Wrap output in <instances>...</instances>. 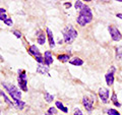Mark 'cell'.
Instances as JSON below:
<instances>
[{
    "label": "cell",
    "instance_id": "obj_8",
    "mask_svg": "<svg viewBox=\"0 0 122 115\" xmlns=\"http://www.w3.org/2000/svg\"><path fill=\"white\" fill-rule=\"evenodd\" d=\"M37 72L38 73H41V74H46V75H49L50 76V74H49V67L47 66V65H43V64H38L37 66Z\"/></svg>",
    "mask_w": 122,
    "mask_h": 115
},
{
    "label": "cell",
    "instance_id": "obj_22",
    "mask_svg": "<svg viewBox=\"0 0 122 115\" xmlns=\"http://www.w3.org/2000/svg\"><path fill=\"white\" fill-rule=\"evenodd\" d=\"M0 94H1V96H2V97H3V98H4V100H5V102H6V103H8V104H9L10 106H13V107H14V105L12 104V102H10V101L8 100V98H7V97H6V96H5V94H4V93H3V92H2V91H1V92H0Z\"/></svg>",
    "mask_w": 122,
    "mask_h": 115
},
{
    "label": "cell",
    "instance_id": "obj_30",
    "mask_svg": "<svg viewBox=\"0 0 122 115\" xmlns=\"http://www.w3.org/2000/svg\"><path fill=\"white\" fill-rule=\"evenodd\" d=\"M117 17H120L121 20H122V14L121 13H117Z\"/></svg>",
    "mask_w": 122,
    "mask_h": 115
},
{
    "label": "cell",
    "instance_id": "obj_17",
    "mask_svg": "<svg viewBox=\"0 0 122 115\" xmlns=\"http://www.w3.org/2000/svg\"><path fill=\"white\" fill-rule=\"evenodd\" d=\"M25 103L22 102V101H18V102L14 103V107L15 108H17V109H22L25 107Z\"/></svg>",
    "mask_w": 122,
    "mask_h": 115
},
{
    "label": "cell",
    "instance_id": "obj_3",
    "mask_svg": "<svg viewBox=\"0 0 122 115\" xmlns=\"http://www.w3.org/2000/svg\"><path fill=\"white\" fill-rule=\"evenodd\" d=\"M63 37H64V41L66 43H72L77 37V32L73 29L72 26H66L65 29L63 30Z\"/></svg>",
    "mask_w": 122,
    "mask_h": 115
},
{
    "label": "cell",
    "instance_id": "obj_6",
    "mask_svg": "<svg viewBox=\"0 0 122 115\" xmlns=\"http://www.w3.org/2000/svg\"><path fill=\"white\" fill-rule=\"evenodd\" d=\"M108 30H109V32H110V35H111V38H112L114 41L118 42V41L121 40V37L122 36H121V33L118 31V29H116L115 26H109Z\"/></svg>",
    "mask_w": 122,
    "mask_h": 115
},
{
    "label": "cell",
    "instance_id": "obj_28",
    "mask_svg": "<svg viewBox=\"0 0 122 115\" xmlns=\"http://www.w3.org/2000/svg\"><path fill=\"white\" fill-rule=\"evenodd\" d=\"M14 35L16 36L17 38H20V37H21V34L18 32V31H14Z\"/></svg>",
    "mask_w": 122,
    "mask_h": 115
},
{
    "label": "cell",
    "instance_id": "obj_18",
    "mask_svg": "<svg viewBox=\"0 0 122 115\" xmlns=\"http://www.w3.org/2000/svg\"><path fill=\"white\" fill-rule=\"evenodd\" d=\"M58 59L60 61H62V62H66V61L69 60V56H68V55H59Z\"/></svg>",
    "mask_w": 122,
    "mask_h": 115
},
{
    "label": "cell",
    "instance_id": "obj_24",
    "mask_svg": "<svg viewBox=\"0 0 122 115\" xmlns=\"http://www.w3.org/2000/svg\"><path fill=\"white\" fill-rule=\"evenodd\" d=\"M107 112H108L109 115H120V113L118 111H116L115 109H109Z\"/></svg>",
    "mask_w": 122,
    "mask_h": 115
},
{
    "label": "cell",
    "instance_id": "obj_5",
    "mask_svg": "<svg viewBox=\"0 0 122 115\" xmlns=\"http://www.w3.org/2000/svg\"><path fill=\"white\" fill-rule=\"evenodd\" d=\"M18 84L22 91H26V84H28V79H26V74L25 70H20V75H18Z\"/></svg>",
    "mask_w": 122,
    "mask_h": 115
},
{
    "label": "cell",
    "instance_id": "obj_15",
    "mask_svg": "<svg viewBox=\"0 0 122 115\" xmlns=\"http://www.w3.org/2000/svg\"><path fill=\"white\" fill-rule=\"evenodd\" d=\"M45 41H46V37H45L44 34L41 33L40 35L38 36V43L41 44V45H43V44L45 43Z\"/></svg>",
    "mask_w": 122,
    "mask_h": 115
},
{
    "label": "cell",
    "instance_id": "obj_11",
    "mask_svg": "<svg viewBox=\"0 0 122 115\" xmlns=\"http://www.w3.org/2000/svg\"><path fill=\"white\" fill-rule=\"evenodd\" d=\"M47 36H48V39H49V44H50V47L51 48H54L55 46V42H54V38H53V34L51 32V30L47 28Z\"/></svg>",
    "mask_w": 122,
    "mask_h": 115
},
{
    "label": "cell",
    "instance_id": "obj_7",
    "mask_svg": "<svg viewBox=\"0 0 122 115\" xmlns=\"http://www.w3.org/2000/svg\"><path fill=\"white\" fill-rule=\"evenodd\" d=\"M99 96L102 99V101L104 103L108 102V98H109V90L106 89V88H101L99 90Z\"/></svg>",
    "mask_w": 122,
    "mask_h": 115
},
{
    "label": "cell",
    "instance_id": "obj_21",
    "mask_svg": "<svg viewBox=\"0 0 122 115\" xmlns=\"http://www.w3.org/2000/svg\"><path fill=\"white\" fill-rule=\"evenodd\" d=\"M116 52H117V58L122 59V47H117Z\"/></svg>",
    "mask_w": 122,
    "mask_h": 115
},
{
    "label": "cell",
    "instance_id": "obj_16",
    "mask_svg": "<svg viewBox=\"0 0 122 115\" xmlns=\"http://www.w3.org/2000/svg\"><path fill=\"white\" fill-rule=\"evenodd\" d=\"M45 100L47 101L48 103H50V102H52L53 100H54V96H52V95L49 94L48 92H46L45 93Z\"/></svg>",
    "mask_w": 122,
    "mask_h": 115
},
{
    "label": "cell",
    "instance_id": "obj_29",
    "mask_svg": "<svg viewBox=\"0 0 122 115\" xmlns=\"http://www.w3.org/2000/svg\"><path fill=\"white\" fill-rule=\"evenodd\" d=\"M0 12H3V13H5V9H4V8H0Z\"/></svg>",
    "mask_w": 122,
    "mask_h": 115
},
{
    "label": "cell",
    "instance_id": "obj_31",
    "mask_svg": "<svg viewBox=\"0 0 122 115\" xmlns=\"http://www.w3.org/2000/svg\"><path fill=\"white\" fill-rule=\"evenodd\" d=\"M65 6H66V7H70L71 4H70V3H65Z\"/></svg>",
    "mask_w": 122,
    "mask_h": 115
},
{
    "label": "cell",
    "instance_id": "obj_10",
    "mask_svg": "<svg viewBox=\"0 0 122 115\" xmlns=\"http://www.w3.org/2000/svg\"><path fill=\"white\" fill-rule=\"evenodd\" d=\"M113 72H114V68H112V70L108 72V73L106 74V82H107V85H109V86H111L113 85V83H114V75H113Z\"/></svg>",
    "mask_w": 122,
    "mask_h": 115
},
{
    "label": "cell",
    "instance_id": "obj_20",
    "mask_svg": "<svg viewBox=\"0 0 122 115\" xmlns=\"http://www.w3.org/2000/svg\"><path fill=\"white\" fill-rule=\"evenodd\" d=\"M83 5H85V4H83V3L81 1V0H78V1H76V2H75L74 7H75L76 9H81L82 7H83Z\"/></svg>",
    "mask_w": 122,
    "mask_h": 115
},
{
    "label": "cell",
    "instance_id": "obj_2",
    "mask_svg": "<svg viewBox=\"0 0 122 115\" xmlns=\"http://www.w3.org/2000/svg\"><path fill=\"white\" fill-rule=\"evenodd\" d=\"M2 86L7 90V92H9L10 96L12 97V99L15 102L20 101L21 99V93L20 91L17 89L15 86H13L12 84H8V83H2Z\"/></svg>",
    "mask_w": 122,
    "mask_h": 115
},
{
    "label": "cell",
    "instance_id": "obj_12",
    "mask_svg": "<svg viewBox=\"0 0 122 115\" xmlns=\"http://www.w3.org/2000/svg\"><path fill=\"white\" fill-rule=\"evenodd\" d=\"M45 64L47 65H50L52 62H53V58H52V56H51V52L50 51H46L45 52Z\"/></svg>",
    "mask_w": 122,
    "mask_h": 115
},
{
    "label": "cell",
    "instance_id": "obj_4",
    "mask_svg": "<svg viewBox=\"0 0 122 115\" xmlns=\"http://www.w3.org/2000/svg\"><path fill=\"white\" fill-rule=\"evenodd\" d=\"M29 51H30V54L35 56L36 60H37L38 62L40 63V64H43V63H45V59H44L43 57L41 56L40 50H39V49L37 48V46H35V45L30 46V49H29Z\"/></svg>",
    "mask_w": 122,
    "mask_h": 115
},
{
    "label": "cell",
    "instance_id": "obj_23",
    "mask_svg": "<svg viewBox=\"0 0 122 115\" xmlns=\"http://www.w3.org/2000/svg\"><path fill=\"white\" fill-rule=\"evenodd\" d=\"M56 112H57L56 109H55V108H53V107H51V108L45 113V115H53V114H55Z\"/></svg>",
    "mask_w": 122,
    "mask_h": 115
},
{
    "label": "cell",
    "instance_id": "obj_1",
    "mask_svg": "<svg viewBox=\"0 0 122 115\" xmlns=\"http://www.w3.org/2000/svg\"><path fill=\"white\" fill-rule=\"evenodd\" d=\"M92 20H93V14H92L91 8L87 5H83L82 8L79 10V15L76 18L77 24L81 26H85L89 22H91Z\"/></svg>",
    "mask_w": 122,
    "mask_h": 115
},
{
    "label": "cell",
    "instance_id": "obj_19",
    "mask_svg": "<svg viewBox=\"0 0 122 115\" xmlns=\"http://www.w3.org/2000/svg\"><path fill=\"white\" fill-rule=\"evenodd\" d=\"M112 102L114 103V105L117 106V107H120V106H121L120 103L117 101V98H116V94H115V93H114L113 96H112Z\"/></svg>",
    "mask_w": 122,
    "mask_h": 115
},
{
    "label": "cell",
    "instance_id": "obj_27",
    "mask_svg": "<svg viewBox=\"0 0 122 115\" xmlns=\"http://www.w3.org/2000/svg\"><path fill=\"white\" fill-rule=\"evenodd\" d=\"M4 24L7 25V26H11V25H12V21H11L10 18H7L6 21H4Z\"/></svg>",
    "mask_w": 122,
    "mask_h": 115
},
{
    "label": "cell",
    "instance_id": "obj_14",
    "mask_svg": "<svg viewBox=\"0 0 122 115\" xmlns=\"http://www.w3.org/2000/svg\"><path fill=\"white\" fill-rule=\"evenodd\" d=\"M55 105H56L57 108H59L60 110H62L64 113H67V112H68V109L66 108V107H64V106L62 105V103H60V102H56V104H55Z\"/></svg>",
    "mask_w": 122,
    "mask_h": 115
},
{
    "label": "cell",
    "instance_id": "obj_9",
    "mask_svg": "<svg viewBox=\"0 0 122 115\" xmlns=\"http://www.w3.org/2000/svg\"><path fill=\"white\" fill-rule=\"evenodd\" d=\"M93 103H94V100H89L86 97H85L82 99V104H83V106L86 107V109L87 111L93 110Z\"/></svg>",
    "mask_w": 122,
    "mask_h": 115
},
{
    "label": "cell",
    "instance_id": "obj_13",
    "mask_svg": "<svg viewBox=\"0 0 122 115\" xmlns=\"http://www.w3.org/2000/svg\"><path fill=\"white\" fill-rule=\"evenodd\" d=\"M69 63L72 64V65H76V66H79V65H82L83 64V61L81 59V58H78V57H74L73 59H71L69 61Z\"/></svg>",
    "mask_w": 122,
    "mask_h": 115
},
{
    "label": "cell",
    "instance_id": "obj_25",
    "mask_svg": "<svg viewBox=\"0 0 122 115\" xmlns=\"http://www.w3.org/2000/svg\"><path fill=\"white\" fill-rule=\"evenodd\" d=\"M0 20L1 21H6L7 20V17H6V14L5 13H3V12H0Z\"/></svg>",
    "mask_w": 122,
    "mask_h": 115
},
{
    "label": "cell",
    "instance_id": "obj_26",
    "mask_svg": "<svg viewBox=\"0 0 122 115\" xmlns=\"http://www.w3.org/2000/svg\"><path fill=\"white\" fill-rule=\"evenodd\" d=\"M74 115H82V112L78 108H75L74 110Z\"/></svg>",
    "mask_w": 122,
    "mask_h": 115
}]
</instances>
